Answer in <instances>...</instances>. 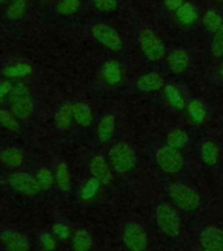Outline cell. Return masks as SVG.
Wrapping results in <instances>:
<instances>
[{
  "label": "cell",
  "mask_w": 223,
  "mask_h": 251,
  "mask_svg": "<svg viewBox=\"0 0 223 251\" xmlns=\"http://www.w3.org/2000/svg\"><path fill=\"white\" fill-rule=\"evenodd\" d=\"M167 195L178 209L183 212H196L201 207V196L195 188L181 182H172L166 187Z\"/></svg>",
  "instance_id": "cell-1"
},
{
  "label": "cell",
  "mask_w": 223,
  "mask_h": 251,
  "mask_svg": "<svg viewBox=\"0 0 223 251\" xmlns=\"http://www.w3.org/2000/svg\"><path fill=\"white\" fill-rule=\"evenodd\" d=\"M9 100L12 103V114L20 121H26L34 111V103L31 100L30 92L23 84L12 86Z\"/></svg>",
  "instance_id": "cell-4"
},
{
  "label": "cell",
  "mask_w": 223,
  "mask_h": 251,
  "mask_svg": "<svg viewBox=\"0 0 223 251\" xmlns=\"http://www.w3.org/2000/svg\"><path fill=\"white\" fill-rule=\"evenodd\" d=\"M205 251H209V250H205Z\"/></svg>",
  "instance_id": "cell-42"
},
{
  "label": "cell",
  "mask_w": 223,
  "mask_h": 251,
  "mask_svg": "<svg viewBox=\"0 0 223 251\" xmlns=\"http://www.w3.org/2000/svg\"><path fill=\"white\" fill-rule=\"evenodd\" d=\"M0 242L7 251H29L30 243L22 233L17 230H4L0 234Z\"/></svg>",
  "instance_id": "cell-12"
},
{
  "label": "cell",
  "mask_w": 223,
  "mask_h": 251,
  "mask_svg": "<svg viewBox=\"0 0 223 251\" xmlns=\"http://www.w3.org/2000/svg\"><path fill=\"white\" fill-rule=\"evenodd\" d=\"M9 11H11V15L15 16V17H16V16L21 15V12L23 11V1H22V0H21V1H20V0H16L15 4L12 5Z\"/></svg>",
  "instance_id": "cell-39"
},
{
  "label": "cell",
  "mask_w": 223,
  "mask_h": 251,
  "mask_svg": "<svg viewBox=\"0 0 223 251\" xmlns=\"http://www.w3.org/2000/svg\"><path fill=\"white\" fill-rule=\"evenodd\" d=\"M89 170L94 178H97L102 184H110L112 182V170L111 165L107 162L105 157L95 154L90 158Z\"/></svg>",
  "instance_id": "cell-11"
},
{
  "label": "cell",
  "mask_w": 223,
  "mask_h": 251,
  "mask_svg": "<svg viewBox=\"0 0 223 251\" xmlns=\"http://www.w3.org/2000/svg\"><path fill=\"white\" fill-rule=\"evenodd\" d=\"M116 128V119L113 114H106L99 119L97 127V136L101 143H109L112 139Z\"/></svg>",
  "instance_id": "cell-16"
},
{
  "label": "cell",
  "mask_w": 223,
  "mask_h": 251,
  "mask_svg": "<svg viewBox=\"0 0 223 251\" xmlns=\"http://www.w3.org/2000/svg\"><path fill=\"white\" fill-rule=\"evenodd\" d=\"M0 1H3V0H0Z\"/></svg>",
  "instance_id": "cell-41"
},
{
  "label": "cell",
  "mask_w": 223,
  "mask_h": 251,
  "mask_svg": "<svg viewBox=\"0 0 223 251\" xmlns=\"http://www.w3.org/2000/svg\"><path fill=\"white\" fill-rule=\"evenodd\" d=\"M138 45L149 62H159L166 55L163 41L150 29H142L138 35Z\"/></svg>",
  "instance_id": "cell-5"
},
{
  "label": "cell",
  "mask_w": 223,
  "mask_h": 251,
  "mask_svg": "<svg viewBox=\"0 0 223 251\" xmlns=\"http://www.w3.org/2000/svg\"><path fill=\"white\" fill-rule=\"evenodd\" d=\"M163 94L164 98L167 100L168 105L174 107L176 110H183L185 109L187 106V102H185V97H184L183 92L175 85V84H166L163 88Z\"/></svg>",
  "instance_id": "cell-19"
},
{
  "label": "cell",
  "mask_w": 223,
  "mask_h": 251,
  "mask_svg": "<svg viewBox=\"0 0 223 251\" xmlns=\"http://www.w3.org/2000/svg\"><path fill=\"white\" fill-rule=\"evenodd\" d=\"M183 3H184L183 0H164V5H166V8L170 9V11H175V12L181 7V4Z\"/></svg>",
  "instance_id": "cell-38"
},
{
  "label": "cell",
  "mask_w": 223,
  "mask_h": 251,
  "mask_svg": "<svg viewBox=\"0 0 223 251\" xmlns=\"http://www.w3.org/2000/svg\"><path fill=\"white\" fill-rule=\"evenodd\" d=\"M200 243L203 250L223 251V230L217 226L203 227L200 233Z\"/></svg>",
  "instance_id": "cell-10"
},
{
  "label": "cell",
  "mask_w": 223,
  "mask_h": 251,
  "mask_svg": "<svg viewBox=\"0 0 223 251\" xmlns=\"http://www.w3.org/2000/svg\"><path fill=\"white\" fill-rule=\"evenodd\" d=\"M39 242L46 251H54L56 249V241L50 233H42L39 237Z\"/></svg>",
  "instance_id": "cell-34"
},
{
  "label": "cell",
  "mask_w": 223,
  "mask_h": 251,
  "mask_svg": "<svg viewBox=\"0 0 223 251\" xmlns=\"http://www.w3.org/2000/svg\"><path fill=\"white\" fill-rule=\"evenodd\" d=\"M93 246V238L88 230L78 229L72 238V247L74 251H90Z\"/></svg>",
  "instance_id": "cell-26"
},
{
  "label": "cell",
  "mask_w": 223,
  "mask_h": 251,
  "mask_svg": "<svg viewBox=\"0 0 223 251\" xmlns=\"http://www.w3.org/2000/svg\"><path fill=\"white\" fill-rule=\"evenodd\" d=\"M52 230H54V233L58 235L59 238H62V239H67L70 234L69 227L67 226V225H64V224H60V223L55 224L54 227H52Z\"/></svg>",
  "instance_id": "cell-36"
},
{
  "label": "cell",
  "mask_w": 223,
  "mask_h": 251,
  "mask_svg": "<svg viewBox=\"0 0 223 251\" xmlns=\"http://www.w3.org/2000/svg\"><path fill=\"white\" fill-rule=\"evenodd\" d=\"M221 1H223V0H221Z\"/></svg>",
  "instance_id": "cell-43"
},
{
  "label": "cell",
  "mask_w": 223,
  "mask_h": 251,
  "mask_svg": "<svg viewBox=\"0 0 223 251\" xmlns=\"http://www.w3.org/2000/svg\"><path fill=\"white\" fill-rule=\"evenodd\" d=\"M210 52L214 58H222L223 56V26L213 33L211 39Z\"/></svg>",
  "instance_id": "cell-32"
},
{
  "label": "cell",
  "mask_w": 223,
  "mask_h": 251,
  "mask_svg": "<svg viewBox=\"0 0 223 251\" xmlns=\"http://www.w3.org/2000/svg\"><path fill=\"white\" fill-rule=\"evenodd\" d=\"M101 77L102 80L110 86H116L123 81V70L120 63L113 59H110L103 63L101 67Z\"/></svg>",
  "instance_id": "cell-15"
},
{
  "label": "cell",
  "mask_w": 223,
  "mask_h": 251,
  "mask_svg": "<svg viewBox=\"0 0 223 251\" xmlns=\"http://www.w3.org/2000/svg\"><path fill=\"white\" fill-rule=\"evenodd\" d=\"M109 161L111 168L120 174L132 172L137 164V156L134 149L125 141H119L110 148Z\"/></svg>",
  "instance_id": "cell-3"
},
{
  "label": "cell",
  "mask_w": 223,
  "mask_h": 251,
  "mask_svg": "<svg viewBox=\"0 0 223 251\" xmlns=\"http://www.w3.org/2000/svg\"><path fill=\"white\" fill-rule=\"evenodd\" d=\"M188 143H189V135L183 128H174L168 132L167 137H166V145L178 149V151L185 148Z\"/></svg>",
  "instance_id": "cell-22"
},
{
  "label": "cell",
  "mask_w": 223,
  "mask_h": 251,
  "mask_svg": "<svg viewBox=\"0 0 223 251\" xmlns=\"http://www.w3.org/2000/svg\"><path fill=\"white\" fill-rule=\"evenodd\" d=\"M78 0H63L59 5V11L62 13H73L77 11Z\"/></svg>",
  "instance_id": "cell-35"
},
{
  "label": "cell",
  "mask_w": 223,
  "mask_h": 251,
  "mask_svg": "<svg viewBox=\"0 0 223 251\" xmlns=\"http://www.w3.org/2000/svg\"><path fill=\"white\" fill-rule=\"evenodd\" d=\"M91 33H93L94 38L97 39L102 46L107 47L109 50L117 52L123 49V41H121L120 35L117 34V31L113 27L107 24H95L91 27Z\"/></svg>",
  "instance_id": "cell-8"
},
{
  "label": "cell",
  "mask_w": 223,
  "mask_h": 251,
  "mask_svg": "<svg viewBox=\"0 0 223 251\" xmlns=\"http://www.w3.org/2000/svg\"><path fill=\"white\" fill-rule=\"evenodd\" d=\"M0 126L12 132H16L20 129L19 119L11 111L4 109H0Z\"/></svg>",
  "instance_id": "cell-31"
},
{
  "label": "cell",
  "mask_w": 223,
  "mask_h": 251,
  "mask_svg": "<svg viewBox=\"0 0 223 251\" xmlns=\"http://www.w3.org/2000/svg\"><path fill=\"white\" fill-rule=\"evenodd\" d=\"M156 223L160 233L175 238L181 231V219L179 211L170 203H159L156 208Z\"/></svg>",
  "instance_id": "cell-2"
},
{
  "label": "cell",
  "mask_w": 223,
  "mask_h": 251,
  "mask_svg": "<svg viewBox=\"0 0 223 251\" xmlns=\"http://www.w3.org/2000/svg\"><path fill=\"white\" fill-rule=\"evenodd\" d=\"M31 72H33V68L27 63H13V64H9L3 70L4 76L11 78L26 77V76L31 75Z\"/></svg>",
  "instance_id": "cell-27"
},
{
  "label": "cell",
  "mask_w": 223,
  "mask_h": 251,
  "mask_svg": "<svg viewBox=\"0 0 223 251\" xmlns=\"http://www.w3.org/2000/svg\"><path fill=\"white\" fill-rule=\"evenodd\" d=\"M25 161V154L21 149L7 147L0 151V162L9 169L20 168Z\"/></svg>",
  "instance_id": "cell-17"
},
{
  "label": "cell",
  "mask_w": 223,
  "mask_h": 251,
  "mask_svg": "<svg viewBox=\"0 0 223 251\" xmlns=\"http://www.w3.org/2000/svg\"><path fill=\"white\" fill-rule=\"evenodd\" d=\"M121 239L129 251H145L148 249V234L140 224L127 223L123 226Z\"/></svg>",
  "instance_id": "cell-6"
},
{
  "label": "cell",
  "mask_w": 223,
  "mask_h": 251,
  "mask_svg": "<svg viewBox=\"0 0 223 251\" xmlns=\"http://www.w3.org/2000/svg\"><path fill=\"white\" fill-rule=\"evenodd\" d=\"M73 110V119L81 127H89L93 123V111L90 106L85 102H76L72 106Z\"/></svg>",
  "instance_id": "cell-20"
},
{
  "label": "cell",
  "mask_w": 223,
  "mask_h": 251,
  "mask_svg": "<svg viewBox=\"0 0 223 251\" xmlns=\"http://www.w3.org/2000/svg\"><path fill=\"white\" fill-rule=\"evenodd\" d=\"M164 85H166V82H164L163 76L156 72H148V74L141 75L136 80V88L144 93L158 92L164 88Z\"/></svg>",
  "instance_id": "cell-13"
},
{
  "label": "cell",
  "mask_w": 223,
  "mask_h": 251,
  "mask_svg": "<svg viewBox=\"0 0 223 251\" xmlns=\"http://www.w3.org/2000/svg\"><path fill=\"white\" fill-rule=\"evenodd\" d=\"M55 182L58 184V187L64 192H68L72 186V180H70V173L69 169L67 166L66 162H59L55 169Z\"/></svg>",
  "instance_id": "cell-23"
},
{
  "label": "cell",
  "mask_w": 223,
  "mask_h": 251,
  "mask_svg": "<svg viewBox=\"0 0 223 251\" xmlns=\"http://www.w3.org/2000/svg\"><path fill=\"white\" fill-rule=\"evenodd\" d=\"M219 75H221V78L223 80V63L221 64V67H219Z\"/></svg>",
  "instance_id": "cell-40"
},
{
  "label": "cell",
  "mask_w": 223,
  "mask_h": 251,
  "mask_svg": "<svg viewBox=\"0 0 223 251\" xmlns=\"http://www.w3.org/2000/svg\"><path fill=\"white\" fill-rule=\"evenodd\" d=\"M200 157L207 168H215L219 162V147L213 140H205L200 147Z\"/></svg>",
  "instance_id": "cell-18"
},
{
  "label": "cell",
  "mask_w": 223,
  "mask_h": 251,
  "mask_svg": "<svg viewBox=\"0 0 223 251\" xmlns=\"http://www.w3.org/2000/svg\"><path fill=\"white\" fill-rule=\"evenodd\" d=\"M191 63V56L184 49H174L167 56V67L174 75H181L185 72Z\"/></svg>",
  "instance_id": "cell-14"
},
{
  "label": "cell",
  "mask_w": 223,
  "mask_h": 251,
  "mask_svg": "<svg viewBox=\"0 0 223 251\" xmlns=\"http://www.w3.org/2000/svg\"><path fill=\"white\" fill-rule=\"evenodd\" d=\"M101 182L97 179V178H89L84 182V184L80 188V196H81L82 200H90L93 199L94 196L97 195L98 191H99V187H101Z\"/></svg>",
  "instance_id": "cell-28"
},
{
  "label": "cell",
  "mask_w": 223,
  "mask_h": 251,
  "mask_svg": "<svg viewBox=\"0 0 223 251\" xmlns=\"http://www.w3.org/2000/svg\"><path fill=\"white\" fill-rule=\"evenodd\" d=\"M202 24L207 30H210L211 33H214V31H217L218 29H221V27L223 26V17L219 15L218 12L210 9V11H207L206 13L203 15Z\"/></svg>",
  "instance_id": "cell-29"
},
{
  "label": "cell",
  "mask_w": 223,
  "mask_h": 251,
  "mask_svg": "<svg viewBox=\"0 0 223 251\" xmlns=\"http://www.w3.org/2000/svg\"><path fill=\"white\" fill-rule=\"evenodd\" d=\"M93 3L98 11L101 12H112L117 7L116 0H93Z\"/></svg>",
  "instance_id": "cell-33"
},
{
  "label": "cell",
  "mask_w": 223,
  "mask_h": 251,
  "mask_svg": "<svg viewBox=\"0 0 223 251\" xmlns=\"http://www.w3.org/2000/svg\"><path fill=\"white\" fill-rule=\"evenodd\" d=\"M187 111L188 115L191 118V121L196 125H202L205 119H206V107L203 105L202 102L200 101V100H191V101L187 102Z\"/></svg>",
  "instance_id": "cell-21"
},
{
  "label": "cell",
  "mask_w": 223,
  "mask_h": 251,
  "mask_svg": "<svg viewBox=\"0 0 223 251\" xmlns=\"http://www.w3.org/2000/svg\"><path fill=\"white\" fill-rule=\"evenodd\" d=\"M35 180H37V184H38L39 190H50L52 187V184L55 182L54 174L51 173L50 169L47 168H41L35 174Z\"/></svg>",
  "instance_id": "cell-30"
},
{
  "label": "cell",
  "mask_w": 223,
  "mask_h": 251,
  "mask_svg": "<svg viewBox=\"0 0 223 251\" xmlns=\"http://www.w3.org/2000/svg\"><path fill=\"white\" fill-rule=\"evenodd\" d=\"M8 183L15 191L26 196H34L38 194L39 187L35 180V176H31L29 173L16 172L8 176Z\"/></svg>",
  "instance_id": "cell-9"
},
{
  "label": "cell",
  "mask_w": 223,
  "mask_h": 251,
  "mask_svg": "<svg viewBox=\"0 0 223 251\" xmlns=\"http://www.w3.org/2000/svg\"><path fill=\"white\" fill-rule=\"evenodd\" d=\"M175 13L178 20L181 24H184V25H192V24H195L199 20V11H197V8L193 4L185 3V1L181 4V7Z\"/></svg>",
  "instance_id": "cell-24"
},
{
  "label": "cell",
  "mask_w": 223,
  "mask_h": 251,
  "mask_svg": "<svg viewBox=\"0 0 223 251\" xmlns=\"http://www.w3.org/2000/svg\"><path fill=\"white\" fill-rule=\"evenodd\" d=\"M12 84L9 81H1L0 82V101H3L4 98L9 96L12 90Z\"/></svg>",
  "instance_id": "cell-37"
},
{
  "label": "cell",
  "mask_w": 223,
  "mask_h": 251,
  "mask_svg": "<svg viewBox=\"0 0 223 251\" xmlns=\"http://www.w3.org/2000/svg\"><path fill=\"white\" fill-rule=\"evenodd\" d=\"M70 103H64L58 109L55 114V125L59 129H68L69 128L72 119H73V110H72Z\"/></svg>",
  "instance_id": "cell-25"
},
{
  "label": "cell",
  "mask_w": 223,
  "mask_h": 251,
  "mask_svg": "<svg viewBox=\"0 0 223 251\" xmlns=\"http://www.w3.org/2000/svg\"><path fill=\"white\" fill-rule=\"evenodd\" d=\"M156 161L160 170L167 174H176L184 168V157L181 152L168 145H164L156 151Z\"/></svg>",
  "instance_id": "cell-7"
}]
</instances>
